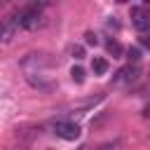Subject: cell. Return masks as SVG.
I'll return each mask as SVG.
<instances>
[{"label": "cell", "instance_id": "obj_1", "mask_svg": "<svg viewBox=\"0 0 150 150\" xmlns=\"http://www.w3.org/2000/svg\"><path fill=\"white\" fill-rule=\"evenodd\" d=\"M42 7L45 2H33V5H26L16 12L9 14V19L16 23V28H23V30H35L45 23V16H42Z\"/></svg>", "mask_w": 150, "mask_h": 150}, {"label": "cell", "instance_id": "obj_14", "mask_svg": "<svg viewBox=\"0 0 150 150\" xmlns=\"http://www.w3.org/2000/svg\"><path fill=\"white\" fill-rule=\"evenodd\" d=\"M105 26H108V28H112V30H120V23L115 21V16H110V19L105 21Z\"/></svg>", "mask_w": 150, "mask_h": 150}, {"label": "cell", "instance_id": "obj_9", "mask_svg": "<svg viewBox=\"0 0 150 150\" xmlns=\"http://www.w3.org/2000/svg\"><path fill=\"white\" fill-rule=\"evenodd\" d=\"M127 59H129V63H138L141 61V49L138 47H129L127 49Z\"/></svg>", "mask_w": 150, "mask_h": 150}, {"label": "cell", "instance_id": "obj_12", "mask_svg": "<svg viewBox=\"0 0 150 150\" xmlns=\"http://www.w3.org/2000/svg\"><path fill=\"white\" fill-rule=\"evenodd\" d=\"M120 141H108V143H103V145H98L96 150H120Z\"/></svg>", "mask_w": 150, "mask_h": 150}, {"label": "cell", "instance_id": "obj_10", "mask_svg": "<svg viewBox=\"0 0 150 150\" xmlns=\"http://www.w3.org/2000/svg\"><path fill=\"white\" fill-rule=\"evenodd\" d=\"M70 77H73L75 82H84V70H82L80 66H73V70H70Z\"/></svg>", "mask_w": 150, "mask_h": 150}, {"label": "cell", "instance_id": "obj_13", "mask_svg": "<svg viewBox=\"0 0 150 150\" xmlns=\"http://www.w3.org/2000/svg\"><path fill=\"white\" fill-rule=\"evenodd\" d=\"M84 40H87V45H94V47L98 45V38H96V33H91V30L84 35Z\"/></svg>", "mask_w": 150, "mask_h": 150}, {"label": "cell", "instance_id": "obj_4", "mask_svg": "<svg viewBox=\"0 0 150 150\" xmlns=\"http://www.w3.org/2000/svg\"><path fill=\"white\" fill-rule=\"evenodd\" d=\"M131 26H134L138 33H148V30H150V12H148L143 5L131 7Z\"/></svg>", "mask_w": 150, "mask_h": 150}, {"label": "cell", "instance_id": "obj_11", "mask_svg": "<svg viewBox=\"0 0 150 150\" xmlns=\"http://www.w3.org/2000/svg\"><path fill=\"white\" fill-rule=\"evenodd\" d=\"M70 54H73V59L80 61V59H84V47H82V45H73V47H70Z\"/></svg>", "mask_w": 150, "mask_h": 150}, {"label": "cell", "instance_id": "obj_15", "mask_svg": "<svg viewBox=\"0 0 150 150\" xmlns=\"http://www.w3.org/2000/svg\"><path fill=\"white\" fill-rule=\"evenodd\" d=\"M141 45H143L145 49H150V38H148V35H143V38H141Z\"/></svg>", "mask_w": 150, "mask_h": 150}, {"label": "cell", "instance_id": "obj_16", "mask_svg": "<svg viewBox=\"0 0 150 150\" xmlns=\"http://www.w3.org/2000/svg\"><path fill=\"white\" fill-rule=\"evenodd\" d=\"M77 150H91V148H89V145H80Z\"/></svg>", "mask_w": 150, "mask_h": 150}, {"label": "cell", "instance_id": "obj_6", "mask_svg": "<svg viewBox=\"0 0 150 150\" xmlns=\"http://www.w3.org/2000/svg\"><path fill=\"white\" fill-rule=\"evenodd\" d=\"M19 28H16V23L7 16L5 21H2V42H12V38H14V33H16Z\"/></svg>", "mask_w": 150, "mask_h": 150}, {"label": "cell", "instance_id": "obj_7", "mask_svg": "<svg viewBox=\"0 0 150 150\" xmlns=\"http://www.w3.org/2000/svg\"><path fill=\"white\" fill-rule=\"evenodd\" d=\"M91 70H94V75H105V73H108V61L101 59V56H94V61H91Z\"/></svg>", "mask_w": 150, "mask_h": 150}, {"label": "cell", "instance_id": "obj_5", "mask_svg": "<svg viewBox=\"0 0 150 150\" xmlns=\"http://www.w3.org/2000/svg\"><path fill=\"white\" fill-rule=\"evenodd\" d=\"M26 80H28L30 87H35V89H42V91H49V89H52V84L45 82V80L40 77V73H26Z\"/></svg>", "mask_w": 150, "mask_h": 150}, {"label": "cell", "instance_id": "obj_2", "mask_svg": "<svg viewBox=\"0 0 150 150\" xmlns=\"http://www.w3.org/2000/svg\"><path fill=\"white\" fill-rule=\"evenodd\" d=\"M138 75H141L138 63H129V66H124V68H120V70L115 73L112 84H115V87H131V84L138 80Z\"/></svg>", "mask_w": 150, "mask_h": 150}, {"label": "cell", "instance_id": "obj_8", "mask_svg": "<svg viewBox=\"0 0 150 150\" xmlns=\"http://www.w3.org/2000/svg\"><path fill=\"white\" fill-rule=\"evenodd\" d=\"M105 49H108V52H110V54H112L115 59H120V56L124 54L122 45H120V42H115V40H108V42H105Z\"/></svg>", "mask_w": 150, "mask_h": 150}, {"label": "cell", "instance_id": "obj_17", "mask_svg": "<svg viewBox=\"0 0 150 150\" xmlns=\"http://www.w3.org/2000/svg\"><path fill=\"white\" fill-rule=\"evenodd\" d=\"M49 150H52V148H49Z\"/></svg>", "mask_w": 150, "mask_h": 150}, {"label": "cell", "instance_id": "obj_3", "mask_svg": "<svg viewBox=\"0 0 150 150\" xmlns=\"http://www.w3.org/2000/svg\"><path fill=\"white\" fill-rule=\"evenodd\" d=\"M52 129H54V134L59 136V138H63V141H75V138H80V124H75V122H70V120H59V122H54L52 124Z\"/></svg>", "mask_w": 150, "mask_h": 150}]
</instances>
